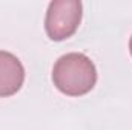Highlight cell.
<instances>
[{
	"mask_svg": "<svg viewBox=\"0 0 132 130\" xmlns=\"http://www.w3.org/2000/svg\"><path fill=\"white\" fill-rule=\"evenodd\" d=\"M52 81L62 94L81 97L94 89L97 83V69L88 55L69 52L55 61Z\"/></svg>",
	"mask_w": 132,
	"mask_h": 130,
	"instance_id": "obj_1",
	"label": "cell"
},
{
	"mask_svg": "<svg viewBox=\"0 0 132 130\" xmlns=\"http://www.w3.org/2000/svg\"><path fill=\"white\" fill-rule=\"evenodd\" d=\"M83 15V5L78 0H54L49 3L45 29L51 40L62 41L74 35L80 26Z\"/></svg>",
	"mask_w": 132,
	"mask_h": 130,
	"instance_id": "obj_2",
	"label": "cell"
},
{
	"mask_svg": "<svg viewBox=\"0 0 132 130\" xmlns=\"http://www.w3.org/2000/svg\"><path fill=\"white\" fill-rule=\"evenodd\" d=\"M25 81V67L11 52L0 51V98L17 94Z\"/></svg>",
	"mask_w": 132,
	"mask_h": 130,
	"instance_id": "obj_3",
	"label": "cell"
},
{
	"mask_svg": "<svg viewBox=\"0 0 132 130\" xmlns=\"http://www.w3.org/2000/svg\"><path fill=\"white\" fill-rule=\"evenodd\" d=\"M129 51H131V55H132V37H131V41H129Z\"/></svg>",
	"mask_w": 132,
	"mask_h": 130,
	"instance_id": "obj_4",
	"label": "cell"
}]
</instances>
